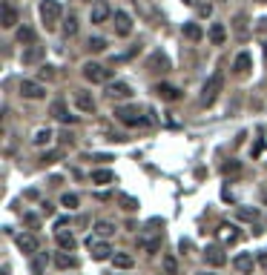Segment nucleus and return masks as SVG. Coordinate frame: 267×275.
Instances as JSON below:
<instances>
[{
  "label": "nucleus",
  "mask_w": 267,
  "mask_h": 275,
  "mask_svg": "<svg viewBox=\"0 0 267 275\" xmlns=\"http://www.w3.org/2000/svg\"><path fill=\"white\" fill-rule=\"evenodd\" d=\"M264 61H267V40H264Z\"/></svg>",
  "instance_id": "obj_47"
},
{
  "label": "nucleus",
  "mask_w": 267,
  "mask_h": 275,
  "mask_svg": "<svg viewBox=\"0 0 267 275\" xmlns=\"http://www.w3.org/2000/svg\"><path fill=\"white\" fill-rule=\"evenodd\" d=\"M218 238H221L224 244H236V241H239V227H233V224H221V227H218Z\"/></svg>",
  "instance_id": "obj_16"
},
{
  "label": "nucleus",
  "mask_w": 267,
  "mask_h": 275,
  "mask_svg": "<svg viewBox=\"0 0 267 275\" xmlns=\"http://www.w3.org/2000/svg\"><path fill=\"white\" fill-rule=\"evenodd\" d=\"M239 218H244V221H253V218H258V209H239Z\"/></svg>",
  "instance_id": "obj_38"
},
{
  "label": "nucleus",
  "mask_w": 267,
  "mask_h": 275,
  "mask_svg": "<svg viewBox=\"0 0 267 275\" xmlns=\"http://www.w3.org/2000/svg\"><path fill=\"white\" fill-rule=\"evenodd\" d=\"M239 169H241L239 160H230V163H224V167H221V172H224V175H230V172H239Z\"/></svg>",
  "instance_id": "obj_37"
},
{
  "label": "nucleus",
  "mask_w": 267,
  "mask_h": 275,
  "mask_svg": "<svg viewBox=\"0 0 267 275\" xmlns=\"http://www.w3.org/2000/svg\"><path fill=\"white\" fill-rule=\"evenodd\" d=\"M115 118L121 121V124H126V126L144 124V115H141V109H138V106H118L115 109Z\"/></svg>",
  "instance_id": "obj_4"
},
{
  "label": "nucleus",
  "mask_w": 267,
  "mask_h": 275,
  "mask_svg": "<svg viewBox=\"0 0 267 275\" xmlns=\"http://www.w3.org/2000/svg\"><path fill=\"white\" fill-rule=\"evenodd\" d=\"M95 235H98V238H109V235H115V227L109 221H98L95 224Z\"/></svg>",
  "instance_id": "obj_27"
},
{
  "label": "nucleus",
  "mask_w": 267,
  "mask_h": 275,
  "mask_svg": "<svg viewBox=\"0 0 267 275\" xmlns=\"http://www.w3.org/2000/svg\"><path fill=\"white\" fill-rule=\"evenodd\" d=\"M112 20H115V23H112V26H115V35L126 37L129 32H132V18H129L126 12H115V15H112Z\"/></svg>",
  "instance_id": "obj_8"
},
{
  "label": "nucleus",
  "mask_w": 267,
  "mask_h": 275,
  "mask_svg": "<svg viewBox=\"0 0 267 275\" xmlns=\"http://www.w3.org/2000/svg\"><path fill=\"white\" fill-rule=\"evenodd\" d=\"M112 264H115V269H129V266L135 264V258L129 255V252H115V255H112Z\"/></svg>",
  "instance_id": "obj_22"
},
{
  "label": "nucleus",
  "mask_w": 267,
  "mask_h": 275,
  "mask_svg": "<svg viewBox=\"0 0 267 275\" xmlns=\"http://www.w3.org/2000/svg\"><path fill=\"white\" fill-rule=\"evenodd\" d=\"M256 3H267V0H256Z\"/></svg>",
  "instance_id": "obj_49"
},
{
  "label": "nucleus",
  "mask_w": 267,
  "mask_h": 275,
  "mask_svg": "<svg viewBox=\"0 0 267 275\" xmlns=\"http://www.w3.org/2000/svg\"><path fill=\"white\" fill-rule=\"evenodd\" d=\"M86 247H89V252H92L95 261H107V258L112 255V247H109L107 241H98L95 235H89L86 238Z\"/></svg>",
  "instance_id": "obj_6"
},
{
  "label": "nucleus",
  "mask_w": 267,
  "mask_h": 275,
  "mask_svg": "<svg viewBox=\"0 0 267 275\" xmlns=\"http://www.w3.org/2000/svg\"><path fill=\"white\" fill-rule=\"evenodd\" d=\"M37 238L35 235H29V232H23V235H18V249L20 252H26V255H37Z\"/></svg>",
  "instance_id": "obj_9"
},
{
  "label": "nucleus",
  "mask_w": 267,
  "mask_h": 275,
  "mask_svg": "<svg viewBox=\"0 0 267 275\" xmlns=\"http://www.w3.org/2000/svg\"><path fill=\"white\" fill-rule=\"evenodd\" d=\"M63 35H66V37H75V35H78V18H75V15H69V20L63 23Z\"/></svg>",
  "instance_id": "obj_30"
},
{
  "label": "nucleus",
  "mask_w": 267,
  "mask_h": 275,
  "mask_svg": "<svg viewBox=\"0 0 267 275\" xmlns=\"http://www.w3.org/2000/svg\"><path fill=\"white\" fill-rule=\"evenodd\" d=\"M164 272H167V275H178V264H175V258H172V255L164 258Z\"/></svg>",
  "instance_id": "obj_34"
},
{
  "label": "nucleus",
  "mask_w": 267,
  "mask_h": 275,
  "mask_svg": "<svg viewBox=\"0 0 267 275\" xmlns=\"http://www.w3.org/2000/svg\"><path fill=\"white\" fill-rule=\"evenodd\" d=\"M75 103H78L80 112H95V100H92V95H89V92H83V89H78V92H75Z\"/></svg>",
  "instance_id": "obj_14"
},
{
  "label": "nucleus",
  "mask_w": 267,
  "mask_h": 275,
  "mask_svg": "<svg viewBox=\"0 0 267 275\" xmlns=\"http://www.w3.org/2000/svg\"><path fill=\"white\" fill-rule=\"evenodd\" d=\"M55 264L61 266V269H72V266H78V258L66 255V252H58V255H55Z\"/></svg>",
  "instance_id": "obj_26"
},
{
  "label": "nucleus",
  "mask_w": 267,
  "mask_h": 275,
  "mask_svg": "<svg viewBox=\"0 0 267 275\" xmlns=\"http://www.w3.org/2000/svg\"><path fill=\"white\" fill-rule=\"evenodd\" d=\"M49 141H52V129H37L35 138H32L35 146H43V143H49Z\"/></svg>",
  "instance_id": "obj_29"
},
{
  "label": "nucleus",
  "mask_w": 267,
  "mask_h": 275,
  "mask_svg": "<svg viewBox=\"0 0 267 275\" xmlns=\"http://www.w3.org/2000/svg\"><path fill=\"white\" fill-rule=\"evenodd\" d=\"M221 89H224V75H221V72H213V75L207 78L204 89H201V103L210 106V103L218 98V92H221Z\"/></svg>",
  "instance_id": "obj_2"
},
{
  "label": "nucleus",
  "mask_w": 267,
  "mask_h": 275,
  "mask_svg": "<svg viewBox=\"0 0 267 275\" xmlns=\"http://www.w3.org/2000/svg\"><path fill=\"white\" fill-rule=\"evenodd\" d=\"M155 95H158L161 100H169V103L181 98V92H178V89L172 86V83H158V86H155Z\"/></svg>",
  "instance_id": "obj_12"
},
{
  "label": "nucleus",
  "mask_w": 267,
  "mask_h": 275,
  "mask_svg": "<svg viewBox=\"0 0 267 275\" xmlns=\"http://www.w3.org/2000/svg\"><path fill=\"white\" fill-rule=\"evenodd\" d=\"M198 12H201L204 18H210V15H213V6H210V3H201V6H198Z\"/></svg>",
  "instance_id": "obj_40"
},
{
  "label": "nucleus",
  "mask_w": 267,
  "mask_h": 275,
  "mask_svg": "<svg viewBox=\"0 0 267 275\" xmlns=\"http://www.w3.org/2000/svg\"><path fill=\"white\" fill-rule=\"evenodd\" d=\"M61 204L66 206V209H78V204H80V198H78V195H69V192H66V195L61 198Z\"/></svg>",
  "instance_id": "obj_33"
},
{
  "label": "nucleus",
  "mask_w": 267,
  "mask_h": 275,
  "mask_svg": "<svg viewBox=\"0 0 267 275\" xmlns=\"http://www.w3.org/2000/svg\"><path fill=\"white\" fill-rule=\"evenodd\" d=\"M261 192H264V204H267V187H264V189H261Z\"/></svg>",
  "instance_id": "obj_46"
},
{
  "label": "nucleus",
  "mask_w": 267,
  "mask_h": 275,
  "mask_svg": "<svg viewBox=\"0 0 267 275\" xmlns=\"http://www.w3.org/2000/svg\"><path fill=\"white\" fill-rule=\"evenodd\" d=\"M18 26V9L12 3H3V29H15Z\"/></svg>",
  "instance_id": "obj_18"
},
{
  "label": "nucleus",
  "mask_w": 267,
  "mask_h": 275,
  "mask_svg": "<svg viewBox=\"0 0 267 275\" xmlns=\"http://www.w3.org/2000/svg\"><path fill=\"white\" fill-rule=\"evenodd\" d=\"M184 37H187V40H193V43H198V40L204 37V32H201V26H198V23H184Z\"/></svg>",
  "instance_id": "obj_25"
},
{
  "label": "nucleus",
  "mask_w": 267,
  "mask_h": 275,
  "mask_svg": "<svg viewBox=\"0 0 267 275\" xmlns=\"http://www.w3.org/2000/svg\"><path fill=\"white\" fill-rule=\"evenodd\" d=\"M152 66H161V72H167V66H169V61L164 58V54H152Z\"/></svg>",
  "instance_id": "obj_35"
},
{
  "label": "nucleus",
  "mask_w": 267,
  "mask_h": 275,
  "mask_svg": "<svg viewBox=\"0 0 267 275\" xmlns=\"http://www.w3.org/2000/svg\"><path fill=\"white\" fill-rule=\"evenodd\" d=\"M118 201H121V206H124V209H138V201H135V198H129V195H121Z\"/></svg>",
  "instance_id": "obj_36"
},
{
  "label": "nucleus",
  "mask_w": 267,
  "mask_h": 275,
  "mask_svg": "<svg viewBox=\"0 0 267 275\" xmlns=\"http://www.w3.org/2000/svg\"><path fill=\"white\" fill-rule=\"evenodd\" d=\"M86 49L89 52H104V49H107V40H104V37H89Z\"/></svg>",
  "instance_id": "obj_31"
},
{
  "label": "nucleus",
  "mask_w": 267,
  "mask_h": 275,
  "mask_svg": "<svg viewBox=\"0 0 267 275\" xmlns=\"http://www.w3.org/2000/svg\"><path fill=\"white\" fill-rule=\"evenodd\" d=\"M43 58V46H29L26 52L20 54V61H23V66H32V63H37Z\"/></svg>",
  "instance_id": "obj_19"
},
{
  "label": "nucleus",
  "mask_w": 267,
  "mask_h": 275,
  "mask_svg": "<svg viewBox=\"0 0 267 275\" xmlns=\"http://www.w3.org/2000/svg\"><path fill=\"white\" fill-rule=\"evenodd\" d=\"M18 40L20 43H35V32H32L29 26H20L18 29Z\"/></svg>",
  "instance_id": "obj_32"
},
{
  "label": "nucleus",
  "mask_w": 267,
  "mask_h": 275,
  "mask_svg": "<svg viewBox=\"0 0 267 275\" xmlns=\"http://www.w3.org/2000/svg\"><path fill=\"white\" fill-rule=\"evenodd\" d=\"M161 241H164V235H141L138 238V247L141 249H147V252H155V249H161Z\"/></svg>",
  "instance_id": "obj_20"
},
{
  "label": "nucleus",
  "mask_w": 267,
  "mask_h": 275,
  "mask_svg": "<svg viewBox=\"0 0 267 275\" xmlns=\"http://www.w3.org/2000/svg\"><path fill=\"white\" fill-rule=\"evenodd\" d=\"M52 115L58 118L61 124H75V115H69V109L63 106L61 100H55V103H52Z\"/></svg>",
  "instance_id": "obj_21"
},
{
  "label": "nucleus",
  "mask_w": 267,
  "mask_h": 275,
  "mask_svg": "<svg viewBox=\"0 0 267 275\" xmlns=\"http://www.w3.org/2000/svg\"><path fill=\"white\" fill-rule=\"evenodd\" d=\"M233 266H236V272H253V255H250V252L236 255L233 258Z\"/></svg>",
  "instance_id": "obj_17"
},
{
  "label": "nucleus",
  "mask_w": 267,
  "mask_h": 275,
  "mask_svg": "<svg viewBox=\"0 0 267 275\" xmlns=\"http://www.w3.org/2000/svg\"><path fill=\"white\" fill-rule=\"evenodd\" d=\"M55 238H58V244H61V249H66V252H72V249L78 247V241H75V235L66 230H55Z\"/></svg>",
  "instance_id": "obj_15"
},
{
  "label": "nucleus",
  "mask_w": 267,
  "mask_h": 275,
  "mask_svg": "<svg viewBox=\"0 0 267 275\" xmlns=\"http://www.w3.org/2000/svg\"><path fill=\"white\" fill-rule=\"evenodd\" d=\"M210 40H213V46H221L224 40H227V29H224L221 23H213V26H210Z\"/></svg>",
  "instance_id": "obj_23"
},
{
  "label": "nucleus",
  "mask_w": 267,
  "mask_h": 275,
  "mask_svg": "<svg viewBox=\"0 0 267 275\" xmlns=\"http://www.w3.org/2000/svg\"><path fill=\"white\" fill-rule=\"evenodd\" d=\"M201 275H215V272H201Z\"/></svg>",
  "instance_id": "obj_48"
},
{
  "label": "nucleus",
  "mask_w": 267,
  "mask_h": 275,
  "mask_svg": "<svg viewBox=\"0 0 267 275\" xmlns=\"http://www.w3.org/2000/svg\"><path fill=\"white\" fill-rule=\"evenodd\" d=\"M40 78H46V80H49V78H55L52 66H43V69H40Z\"/></svg>",
  "instance_id": "obj_41"
},
{
  "label": "nucleus",
  "mask_w": 267,
  "mask_h": 275,
  "mask_svg": "<svg viewBox=\"0 0 267 275\" xmlns=\"http://www.w3.org/2000/svg\"><path fill=\"white\" fill-rule=\"evenodd\" d=\"M46 261H49V258H46V252H37L35 255V261H32V275H40L46 269Z\"/></svg>",
  "instance_id": "obj_28"
},
{
  "label": "nucleus",
  "mask_w": 267,
  "mask_h": 275,
  "mask_svg": "<svg viewBox=\"0 0 267 275\" xmlns=\"http://www.w3.org/2000/svg\"><path fill=\"white\" fill-rule=\"evenodd\" d=\"M61 3L58 0H40V20H43V26L46 29H55L58 23H61Z\"/></svg>",
  "instance_id": "obj_1"
},
{
  "label": "nucleus",
  "mask_w": 267,
  "mask_h": 275,
  "mask_svg": "<svg viewBox=\"0 0 267 275\" xmlns=\"http://www.w3.org/2000/svg\"><path fill=\"white\" fill-rule=\"evenodd\" d=\"M23 221H26L29 227H37V218H35V215H26V218H23Z\"/></svg>",
  "instance_id": "obj_43"
},
{
  "label": "nucleus",
  "mask_w": 267,
  "mask_h": 275,
  "mask_svg": "<svg viewBox=\"0 0 267 275\" xmlns=\"http://www.w3.org/2000/svg\"><path fill=\"white\" fill-rule=\"evenodd\" d=\"M204 258H207V264H213V266H224V264H227V255H224L221 247H207L204 249Z\"/></svg>",
  "instance_id": "obj_11"
},
{
  "label": "nucleus",
  "mask_w": 267,
  "mask_h": 275,
  "mask_svg": "<svg viewBox=\"0 0 267 275\" xmlns=\"http://www.w3.org/2000/svg\"><path fill=\"white\" fill-rule=\"evenodd\" d=\"M184 3H187V6H198V0H184Z\"/></svg>",
  "instance_id": "obj_45"
},
{
  "label": "nucleus",
  "mask_w": 267,
  "mask_h": 275,
  "mask_svg": "<svg viewBox=\"0 0 267 275\" xmlns=\"http://www.w3.org/2000/svg\"><path fill=\"white\" fill-rule=\"evenodd\" d=\"M258 264L267 269V249H261V252H258Z\"/></svg>",
  "instance_id": "obj_42"
},
{
  "label": "nucleus",
  "mask_w": 267,
  "mask_h": 275,
  "mask_svg": "<svg viewBox=\"0 0 267 275\" xmlns=\"http://www.w3.org/2000/svg\"><path fill=\"white\" fill-rule=\"evenodd\" d=\"M258 29H261V32L267 29V18H264V20H258Z\"/></svg>",
  "instance_id": "obj_44"
},
{
  "label": "nucleus",
  "mask_w": 267,
  "mask_h": 275,
  "mask_svg": "<svg viewBox=\"0 0 267 275\" xmlns=\"http://www.w3.org/2000/svg\"><path fill=\"white\" fill-rule=\"evenodd\" d=\"M20 95H23V98L26 100H40V98H46V86L43 83H40V80H20Z\"/></svg>",
  "instance_id": "obj_3"
},
{
  "label": "nucleus",
  "mask_w": 267,
  "mask_h": 275,
  "mask_svg": "<svg viewBox=\"0 0 267 275\" xmlns=\"http://www.w3.org/2000/svg\"><path fill=\"white\" fill-rule=\"evenodd\" d=\"M250 69H253V58H250L247 52H241L239 58H236V63H233V72H236L239 78H244V75H250Z\"/></svg>",
  "instance_id": "obj_10"
},
{
  "label": "nucleus",
  "mask_w": 267,
  "mask_h": 275,
  "mask_svg": "<svg viewBox=\"0 0 267 275\" xmlns=\"http://www.w3.org/2000/svg\"><path fill=\"white\" fill-rule=\"evenodd\" d=\"M109 15H112V12H109L107 3H95V6H92V12H89V20H92V23H107Z\"/></svg>",
  "instance_id": "obj_13"
},
{
  "label": "nucleus",
  "mask_w": 267,
  "mask_h": 275,
  "mask_svg": "<svg viewBox=\"0 0 267 275\" xmlns=\"http://www.w3.org/2000/svg\"><path fill=\"white\" fill-rule=\"evenodd\" d=\"M112 181H115L112 169H95L92 172V184H112Z\"/></svg>",
  "instance_id": "obj_24"
},
{
  "label": "nucleus",
  "mask_w": 267,
  "mask_h": 275,
  "mask_svg": "<svg viewBox=\"0 0 267 275\" xmlns=\"http://www.w3.org/2000/svg\"><path fill=\"white\" fill-rule=\"evenodd\" d=\"M107 95L112 100H129L132 98V89H129V83H124V80H115V83L107 86Z\"/></svg>",
  "instance_id": "obj_7"
},
{
  "label": "nucleus",
  "mask_w": 267,
  "mask_h": 275,
  "mask_svg": "<svg viewBox=\"0 0 267 275\" xmlns=\"http://www.w3.org/2000/svg\"><path fill=\"white\" fill-rule=\"evenodd\" d=\"M58 158H61V152H46V155H43L40 160H43V163H55Z\"/></svg>",
  "instance_id": "obj_39"
},
{
  "label": "nucleus",
  "mask_w": 267,
  "mask_h": 275,
  "mask_svg": "<svg viewBox=\"0 0 267 275\" xmlns=\"http://www.w3.org/2000/svg\"><path fill=\"white\" fill-rule=\"evenodd\" d=\"M83 78L89 83H107L109 80V69L101 66V63H83Z\"/></svg>",
  "instance_id": "obj_5"
}]
</instances>
